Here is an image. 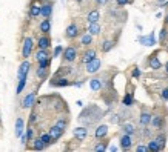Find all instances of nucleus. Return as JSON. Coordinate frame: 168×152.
<instances>
[{
	"label": "nucleus",
	"mask_w": 168,
	"mask_h": 152,
	"mask_svg": "<svg viewBox=\"0 0 168 152\" xmlns=\"http://www.w3.org/2000/svg\"><path fill=\"white\" fill-rule=\"evenodd\" d=\"M133 3V0H116V5L119 6V8H123V6H127V5H130Z\"/></svg>",
	"instance_id": "ea45409f"
},
{
	"label": "nucleus",
	"mask_w": 168,
	"mask_h": 152,
	"mask_svg": "<svg viewBox=\"0 0 168 152\" xmlns=\"http://www.w3.org/2000/svg\"><path fill=\"white\" fill-rule=\"evenodd\" d=\"M100 68H102V60H99L97 57L85 65V71H87L88 74H96V72H99Z\"/></svg>",
	"instance_id": "7ed1b4c3"
},
{
	"label": "nucleus",
	"mask_w": 168,
	"mask_h": 152,
	"mask_svg": "<svg viewBox=\"0 0 168 152\" xmlns=\"http://www.w3.org/2000/svg\"><path fill=\"white\" fill-rule=\"evenodd\" d=\"M93 37L94 36H91L90 32L83 34L82 38H80V45H82V46H91V45H93Z\"/></svg>",
	"instance_id": "bb28decb"
},
{
	"label": "nucleus",
	"mask_w": 168,
	"mask_h": 152,
	"mask_svg": "<svg viewBox=\"0 0 168 152\" xmlns=\"http://www.w3.org/2000/svg\"><path fill=\"white\" fill-rule=\"evenodd\" d=\"M33 135H34V129L29 126V128H26V132L25 135H22V143L25 145V143H28V141H31L33 140Z\"/></svg>",
	"instance_id": "cd10ccee"
},
{
	"label": "nucleus",
	"mask_w": 168,
	"mask_h": 152,
	"mask_svg": "<svg viewBox=\"0 0 168 152\" xmlns=\"http://www.w3.org/2000/svg\"><path fill=\"white\" fill-rule=\"evenodd\" d=\"M23 129H25V123L22 118H17L16 120V137H22L23 135Z\"/></svg>",
	"instance_id": "a878e982"
},
{
	"label": "nucleus",
	"mask_w": 168,
	"mask_h": 152,
	"mask_svg": "<svg viewBox=\"0 0 168 152\" xmlns=\"http://www.w3.org/2000/svg\"><path fill=\"white\" fill-rule=\"evenodd\" d=\"M37 48H40V49H50L51 48V37H50V34H42L37 38Z\"/></svg>",
	"instance_id": "0eeeda50"
},
{
	"label": "nucleus",
	"mask_w": 168,
	"mask_h": 152,
	"mask_svg": "<svg viewBox=\"0 0 168 152\" xmlns=\"http://www.w3.org/2000/svg\"><path fill=\"white\" fill-rule=\"evenodd\" d=\"M28 16H29V19H37L39 16H42V3H39V2H31Z\"/></svg>",
	"instance_id": "423d86ee"
},
{
	"label": "nucleus",
	"mask_w": 168,
	"mask_h": 152,
	"mask_svg": "<svg viewBox=\"0 0 168 152\" xmlns=\"http://www.w3.org/2000/svg\"><path fill=\"white\" fill-rule=\"evenodd\" d=\"M133 77H134V78H139V77H140V69H139L137 66H134V69H133Z\"/></svg>",
	"instance_id": "37998d69"
},
{
	"label": "nucleus",
	"mask_w": 168,
	"mask_h": 152,
	"mask_svg": "<svg viewBox=\"0 0 168 152\" xmlns=\"http://www.w3.org/2000/svg\"><path fill=\"white\" fill-rule=\"evenodd\" d=\"M122 131H123V134H130V135H133V134L136 132V128H134L133 123H123V125H122Z\"/></svg>",
	"instance_id": "473e14b6"
},
{
	"label": "nucleus",
	"mask_w": 168,
	"mask_h": 152,
	"mask_svg": "<svg viewBox=\"0 0 168 152\" xmlns=\"http://www.w3.org/2000/svg\"><path fill=\"white\" fill-rule=\"evenodd\" d=\"M76 2H82V0H76Z\"/></svg>",
	"instance_id": "603ef678"
},
{
	"label": "nucleus",
	"mask_w": 168,
	"mask_h": 152,
	"mask_svg": "<svg viewBox=\"0 0 168 152\" xmlns=\"http://www.w3.org/2000/svg\"><path fill=\"white\" fill-rule=\"evenodd\" d=\"M167 37H168V29L164 26V28L160 29V34H159V43H160V45H165Z\"/></svg>",
	"instance_id": "4c0bfd02"
},
{
	"label": "nucleus",
	"mask_w": 168,
	"mask_h": 152,
	"mask_svg": "<svg viewBox=\"0 0 168 152\" xmlns=\"http://www.w3.org/2000/svg\"><path fill=\"white\" fill-rule=\"evenodd\" d=\"M51 14H53V2L42 3V17L43 19H50Z\"/></svg>",
	"instance_id": "4468645a"
},
{
	"label": "nucleus",
	"mask_w": 168,
	"mask_h": 152,
	"mask_svg": "<svg viewBox=\"0 0 168 152\" xmlns=\"http://www.w3.org/2000/svg\"><path fill=\"white\" fill-rule=\"evenodd\" d=\"M56 125L60 128V129L66 131V128H68V118H59V120L56 121Z\"/></svg>",
	"instance_id": "58836bf2"
},
{
	"label": "nucleus",
	"mask_w": 168,
	"mask_h": 152,
	"mask_svg": "<svg viewBox=\"0 0 168 152\" xmlns=\"http://www.w3.org/2000/svg\"><path fill=\"white\" fill-rule=\"evenodd\" d=\"M108 3V0H96V5L97 6H105Z\"/></svg>",
	"instance_id": "a18cd8bd"
},
{
	"label": "nucleus",
	"mask_w": 168,
	"mask_h": 152,
	"mask_svg": "<svg viewBox=\"0 0 168 152\" xmlns=\"http://www.w3.org/2000/svg\"><path fill=\"white\" fill-rule=\"evenodd\" d=\"M36 74H37V77L40 80H45L46 76H48V68H40V66H39L37 69H36Z\"/></svg>",
	"instance_id": "c9c22d12"
},
{
	"label": "nucleus",
	"mask_w": 168,
	"mask_h": 152,
	"mask_svg": "<svg viewBox=\"0 0 168 152\" xmlns=\"http://www.w3.org/2000/svg\"><path fill=\"white\" fill-rule=\"evenodd\" d=\"M90 88H91V91L94 92H99L102 88H103V80L100 78V77H94L90 80Z\"/></svg>",
	"instance_id": "f8f14e48"
},
{
	"label": "nucleus",
	"mask_w": 168,
	"mask_h": 152,
	"mask_svg": "<svg viewBox=\"0 0 168 152\" xmlns=\"http://www.w3.org/2000/svg\"><path fill=\"white\" fill-rule=\"evenodd\" d=\"M48 132H50V135L54 138V141H57L59 138H62V135H63L65 131H63V129H60L57 125H54V126H51V128H50V131H48Z\"/></svg>",
	"instance_id": "aec40b11"
},
{
	"label": "nucleus",
	"mask_w": 168,
	"mask_h": 152,
	"mask_svg": "<svg viewBox=\"0 0 168 152\" xmlns=\"http://www.w3.org/2000/svg\"><path fill=\"white\" fill-rule=\"evenodd\" d=\"M147 63H148L150 69H153V71H157V69L162 68V63H160V60L157 58V54H151V56L147 58Z\"/></svg>",
	"instance_id": "9d476101"
},
{
	"label": "nucleus",
	"mask_w": 168,
	"mask_h": 152,
	"mask_svg": "<svg viewBox=\"0 0 168 152\" xmlns=\"http://www.w3.org/2000/svg\"><path fill=\"white\" fill-rule=\"evenodd\" d=\"M154 140L159 143V146H160L162 149L165 148V143H167V135H165V134H159V135H157Z\"/></svg>",
	"instance_id": "e433bc0d"
},
{
	"label": "nucleus",
	"mask_w": 168,
	"mask_h": 152,
	"mask_svg": "<svg viewBox=\"0 0 168 152\" xmlns=\"http://www.w3.org/2000/svg\"><path fill=\"white\" fill-rule=\"evenodd\" d=\"M50 56H51V54H50V51H48V49H40V48H37V51H36V56H34V58L37 60V63H39V61H42V60L48 58Z\"/></svg>",
	"instance_id": "4be33fe9"
},
{
	"label": "nucleus",
	"mask_w": 168,
	"mask_h": 152,
	"mask_svg": "<svg viewBox=\"0 0 168 152\" xmlns=\"http://www.w3.org/2000/svg\"><path fill=\"white\" fill-rule=\"evenodd\" d=\"M151 125H153V128H156V129H164V125H165V117L160 114L157 115H153V118H151Z\"/></svg>",
	"instance_id": "9b49d317"
},
{
	"label": "nucleus",
	"mask_w": 168,
	"mask_h": 152,
	"mask_svg": "<svg viewBox=\"0 0 168 152\" xmlns=\"http://www.w3.org/2000/svg\"><path fill=\"white\" fill-rule=\"evenodd\" d=\"M133 103H134V97H133V92L125 94L123 100H122V105H123V106H127V108H130V106H133Z\"/></svg>",
	"instance_id": "2f4dec72"
},
{
	"label": "nucleus",
	"mask_w": 168,
	"mask_h": 152,
	"mask_svg": "<svg viewBox=\"0 0 168 152\" xmlns=\"http://www.w3.org/2000/svg\"><path fill=\"white\" fill-rule=\"evenodd\" d=\"M80 34V28H79V25L77 23H70L68 26H66V29H65V37L70 38V40H74L77 36Z\"/></svg>",
	"instance_id": "20e7f679"
},
{
	"label": "nucleus",
	"mask_w": 168,
	"mask_h": 152,
	"mask_svg": "<svg viewBox=\"0 0 168 152\" xmlns=\"http://www.w3.org/2000/svg\"><path fill=\"white\" fill-rule=\"evenodd\" d=\"M164 22H165V26H168V14L165 16V19H164Z\"/></svg>",
	"instance_id": "de8ad7c7"
},
{
	"label": "nucleus",
	"mask_w": 168,
	"mask_h": 152,
	"mask_svg": "<svg viewBox=\"0 0 168 152\" xmlns=\"http://www.w3.org/2000/svg\"><path fill=\"white\" fill-rule=\"evenodd\" d=\"M96 56H97V52H96V49H87L85 52H83V56H82V63H88V61H91V60H94L96 58Z\"/></svg>",
	"instance_id": "412c9836"
},
{
	"label": "nucleus",
	"mask_w": 168,
	"mask_h": 152,
	"mask_svg": "<svg viewBox=\"0 0 168 152\" xmlns=\"http://www.w3.org/2000/svg\"><path fill=\"white\" fill-rule=\"evenodd\" d=\"M160 97L167 101L168 100V88H165V89H162V91H160Z\"/></svg>",
	"instance_id": "c03bdc74"
},
{
	"label": "nucleus",
	"mask_w": 168,
	"mask_h": 152,
	"mask_svg": "<svg viewBox=\"0 0 168 152\" xmlns=\"http://www.w3.org/2000/svg\"><path fill=\"white\" fill-rule=\"evenodd\" d=\"M102 31V26L99 22H94V23H88V28H87V32H90L91 36H99Z\"/></svg>",
	"instance_id": "a211bd4d"
},
{
	"label": "nucleus",
	"mask_w": 168,
	"mask_h": 152,
	"mask_svg": "<svg viewBox=\"0 0 168 152\" xmlns=\"http://www.w3.org/2000/svg\"><path fill=\"white\" fill-rule=\"evenodd\" d=\"M26 78L28 77H19V85H17V89H16V94H22L25 86H26Z\"/></svg>",
	"instance_id": "72a5a7b5"
},
{
	"label": "nucleus",
	"mask_w": 168,
	"mask_h": 152,
	"mask_svg": "<svg viewBox=\"0 0 168 152\" xmlns=\"http://www.w3.org/2000/svg\"><path fill=\"white\" fill-rule=\"evenodd\" d=\"M34 105H36V92H29V94L22 100V103H20V106H22L23 109L33 108Z\"/></svg>",
	"instance_id": "6e6552de"
},
{
	"label": "nucleus",
	"mask_w": 168,
	"mask_h": 152,
	"mask_svg": "<svg viewBox=\"0 0 168 152\" xmlns=\"http://www.w3.org/2000/svg\"><path fill=\"white\" fill-rule=\"evenodd\" d=\"M39 31L42 34H50L51 32V20L50 19H43L39 25Z\"/></svg>",
	"instance_id": "6ab92c4d"
},
{
	"label": "nucleus",
	"mask_w": 168,
	"mask_h": 152,
	"mask_svg": "<svg viewBox=\"0 0 168 152\" xmlns=\"http://www.w3.org/2000/svg\"><path fill=\"white\" fill-rule=\"evenodd\" d=\"M147 146H148V149H150L151 152H159V151H162V148L159 146V143H157L156 140H150Z\"/></svg>",
	"instance_id": "f704fd0d"
},
{
	"label": "nucleus",
	"mask_w": 168,
	"mask_h": 152,
	"mask_svg": "<svg viewBox=\"0 0 168 152\" xmlns=\"http://www.w3.org/2000/svg\"><path fill=\"white\" fill-rule=\"evenodd\" d=\"M165 74H167V76H168V61H167V63H165Z\"/></svg>",
	"instance_id": "8fccbe9b"
},
{
	"label": "nucleus",
	"mask_w": 168,
	"mask_h": 152,
	"mask_svg": "<svg viewBox=\"0 0 168 152\" xmlns=\"http://www.w3.org/2000/svg\"><path fill=\"white\" fill-rule=\"evenodd\" d=\"M50 85L54 86V88H65V86H70L71 81L68 80V77L66 76H59V74H56V76L51 78Z\"/></svg>",
	"instance_id": "f257e3e1"
},
{
	"label": "nucleus",
	"mask_w": 168,
	"mask_h": 152,
	"mask_svg": "<svg viewBox=\"0 0 168 152\" xmlns=\"http://www.w3.org/2000/svg\"><path fill=\"white\" fill-rule=\"evenodd\" d=\"M99 19H100V12H99V9H93V11H90V12L87 14V22H88V23L99 22Z\"/></svg>",
	"instance_id": "5701e85b"
},
{
	"label": "nucleus",
	"mask_w": 168,
	"mask_h": 152,
	"mask_svg": "<svg viewBox=\"0 0 168 152\" xmlns=\"http://www.w3.org/2000/svg\"><path fill=\"white\" fill-rule=\"evenodd\" d=\"M40 138H42V141L45 143V146H46V148H48V146H51L53 143H56V141H54V138L50 135V132L42 134V135H40Z\"/></svg>",
	"instance_id": "c85d7f7f"
},
{
	"label": "nucleus",
	"mask_w": 168,
	"mask_h": 152,
	"mask_svg": "<svg viewBox=\"0 0 168 152\" xmlns=\"http://www.w3.org/2000/svg\"><path fill=\"white\" fill-rule=\"evenodd\" d=\"M36 121H37V114L33 112V114H31V118H29V123H36Z\"/></svg>",
	"instance_id": "49530a36"
},
{
	"label": "nucleus",
	"mask_w": 168,
	"mask_h": 152,
	"mask_svg": "<svg viewBox=\"0 0 168 152\" xmlns=\"http://www.w3.org/2000/svg\"><path fill=\"white\" fill-rule=\"evenodd\" d=\"M62 52H63V46H57L56 49H54V56L53 57H59Z\"/></svg>",
	"instance_id": "79ce46f5"
},
{
	"label": "nucleus",
	"mask_w": 168,
	"mask_h": 152,
	"mask_svg": "<svg viewBox=\"0 0 168 152\" xmlns=\"http://www.w3.org/2000/svg\"><path fill=\"white\" fill-rule=\"evenodd\" d=\"M120 148H122L123 151H130L131 148H133V135L123 134V135L120 137Z\"/></svg>",
	"instance_id": "1a4fd4ad"
},
{
	"label": "nucleus",
	"mask_w": 168,
	"mask_h": 152,
	"mask_svg": "<svg viewBox=\"0 0 168 152\" xmlns=\"http://www.w3.org/2000/svg\"><path fill=\"white\" fill-rule=\"evenodd\" d=\"M76 86H77V88H80V86H82V85H83V83H82V81H77V83H74Z\"/></svg>",
	"instance_id": "09e8293b"
},
{
	"label": "nucleus",
	"mask_w": 168,
	"mask_h": 152,
	"mask_svg": "<svg viewBox=\"0 0 168 152\" xmlns=\"http://www.w3.org/2000/svg\"><path fill=\"white\" fill-rule=\"evenodd\" d=\"M139 42H140L142 45H145V46H153V45L156 43V40H154V34L151 32V34L147 36V37H139Z\"/></svg>",
	"instance_id": "393cba45"
},
{
	"label": "nucleus",
	"mask_w": 168,
	"mask_h": 152,
	"mask_svg": "<svg viewBox=\"0 0 168 152\" xmlns=\"http://www.w3.org/2000/svg\"><path fill=\"white\" fill-rule=\"evenodd\" d=\"M73 134H74V137L79 141H83L88 137V129L85 126H79V128H76L74 131H73Z\"/></svg>",
	"instance_id": "ddd939ff"
},
{
	"label": "nucleus",
	"mask_w": 168,
	"mask_h": 152,
	"mask_svg": "<svg viewBox=\"0 0 168 152\" xmlns=\"http://www.w3.org/2000/svg\"><path fill=\"white\" fill-rule=\"evenodd\" d=\"M77 48L76 46H68V48H65L63 49V61L65 63H73V61H76V58H77Z\"/></svg>",
	"instance_id": "f03ea898"
},
{
	"label": "nucleus",
	"mask_w": 168,
	"mask_h": 152,
	"mask_svg": "<svg viewBox=\"0 0 168 152\" xmlns=\"http://www.w3.org/2000/svg\"><path fill=\"white\" fill-rule=\"evenodd\" d=\"M33 45H34V42H33L31 37H26L23 40V46H22V57L23 58H28L31 56V52H33Z\"/></svg>",
	"instance_id": "39448f33"
},
{
	"label": "nucleus",
	"mask_w": 168,
	"mask_h": 152,
	"mask_svg": "<svg viewBox=\"0 0 168 152\" xmlns=\"http://www.w3.org/2000/svg\"><path fill=\"white\" fill-rule=\"evenodd\" d=\"M114 45H116L114 40H105V42L102 43V52H110L113 48H114Z\"/></svg>",
	"instance_id": "c756f323"
},
{
	"label": "nucleus",
	"mask_w": 168,
	"mask_h": 152,
	"mask_svg": "<svg viewBox=\"0 0 168 152\" xmlns=\"http://www.w3.org/2000/svg\"><path fill=\"white\" fill-rule=\"evenodd\" d=\"M157 2H159L160 5H164V3H167V0H157Z\"/></svg>",
	"instance_id": "3c124183"
},
{
	"label": "nucleus",
	"mask_w": 168,
	"mask_h": 152,
	"mask_svg": "<svg viewBox=\"0 0 168 152\" xmlns=\"http://www.w3.org/2000/svg\"><path fill=\"white\" fill-rule=\"evenodd\" d=\"M107 149H108V141L103 140V138H102V141H99V143L94 146V151L96 152H105Z\"/></svg>",
	"instance_id": "7c9ffc66"
},
{
	"label": "nucleus",
	"mask_w": 168,
	"mask_h": 152,
	"mask_svg": "<svg viewBox=\"0 0 168 152\" xmlns=\"http://www.w3.org/2000/svg\"><path fill=\"white\" fill-rule=\"evenodd\" d=\"M151 118H153V114H151V112L142 111L140 115H139V123H140L142 126H148V125H151Z\"/></svg>",
	"instance_id": "dca6fc26"
},
{
	"label": "nucleus",
	"mask_w": 168,
	"mask_h": 152,
	"mask_svg": "<svg viewBox=\"0 0 168 152\" xmlns=\"http://www.w3.org/2000/svg\"><path fill=\"white\" fill-rule=\"evenodd\" d=\"M107 135H108V126H107V125H99V126L96 128L94 137H96L97 140H102V138H105Z\"/></svg>",
	"instance_id": "2eb2a0df"
},
{
	"label": "nucleus",
	"mask_w": 168,
	"mask_h": 152,
	"mask_svg": "<svg viewBox=\"0 0 168 152\" xmlns=\"http://www.w3.org/2000/svg\"><path fill=\"white\" fill-rule=\"evenodd\" d=\"M29 68H31V63L28 61V58H25L22 61V65L19 66V77H28Z\"/></svg>",
	"instance_id": "f3484780"
},
{
	"label": "nucleus",
	"mask_w": 168,
	"mask_h": 152,
	"mask_svg": "<svg viewBox=\"0 0 168 152\" xmlns=\"http://www.w3.org/2000/svg\"><path fill=\"white\" fill-rule=\"evenodd\" d=\"M136 152H150V149H148V146L137 145V146H136Z\"/></svg>",
	"instance_id": "a19ab883"
},
{
	"label": "nucleus",
	"mask_w": 168,
	"mask_h": 152,
	"mask_svg": "<svg viewBox=\"0 0 168 152\" xmlns=\"http://www.w3.org/2000/svg\"><path fill=\"white\" fill-rule=\"evenodd\" d=\"M31 143H33V146H31V149H34V151H42V149H45L46 146H45V143L42 141V138L37 137V138H33L31 140Z\"/></svg>",
	"instance_id": "b1692460"
}]
</instances>
